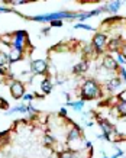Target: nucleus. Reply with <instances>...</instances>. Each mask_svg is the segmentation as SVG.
<instances>
[{"label": "nucleus", "instance_id": "f257e3e1", "mask_svg": "<svg viewBox=\"0 0 126 158\" xmlns=\"http://www.w3.org/2000/svg\"><path fill=\"white\" fill-rule=\"evenodd\" d=\"M83 94L86 99H93L97 94V84L94 81H87L83 87Z\"/></svg>", "mask_w": 126, "mask_h": 158}, {"label": "nucleus", "instance_id": "f03ea898", "mask_svg": "<svg viewBox=\"0 0 126 158\" xmlns=\"http://www.w3.org/2000/svg\"><path fill=\"white\" fill-rule=\"evenodd\" d=\"M10 91H12V94H13L15 99H21V97L23 96V84L19 83V81L12 83V86H10Z\"/></svg>", "mask_w": 126, "mask_h": 158}, {"label": "nucleus", "instance_id": "7ed1b4c3", "mask_svg": "<svg viewBox=\"0 0 126 158\" xmlns=\"http://www.w3.org/2000/svg\"><path fill=\"white\" fill-rule=\"evenodd\" d=\"M32 70L38 74H42L45 70H47V63L42 61V60H38V61H34L32 63Z\"/></svg>", "mask_w": 126, "mask_h": 158}, {"label": "nucleus", "instance_id": "20e7f679", "mask_svg": "<svg viewBox=\"0 0 126 158\" xmlns=\"http://www.w3.org/2000/svg\"><path fill=\"white\" fill-rule=\"evenodd\" d=\"M25 38H26V34H25V32H18L16 39H15V47H16V49H21V48H22V45H23V42H25Z\"/></svg>", "mask_w": 126, "mask_h": 158}, {"label": "nucleus", "instance_id": "39448f33", "mask_svg": "<svg viewBox=\"0 0 126 158\" xmlns=\"http://www.w3.org/2000/svg\"><path fill=\"white\" fill-rule=\"evenodd\" d=\"M93 42H94V45H96L99 49H101V48L104 47V44H106V36L99 34V35H96V38H94Z\"/></svg>", "mask_w": 126, "mask_h": 158}, {"label": "nucleus", "instance_id": "423d86ee", "mask_svg": "<svg viewBox=\"0 0 126 158\" xmlns=\"http://www.w3.org/2000/svg\"><path fill=\"white\" fill-rule=\"evenodd\" d=\"M104 67L109 68V70H114L116 68V61L113 58H110V57H106L104 58Z\"/></svg>", "mask_w": 126, "mask_h": 158}, {"label": "nucleus", "instance_id": "0eeeda50", "mask_svg": "<svg viewBox=\"0 0 126 158\" xmlns=\"http://www.w3.org/2000/svg\"><path fill=\"white\" fill-rule=\"evenodd\" d=\"M117 109H119V113L120 115H126V100L120 102L119 106H117Z\"/></svg>", "mask_w": 126, "mask_h": 158}, {"label": "nucleus", "instance_id": "6e6552de", "mask_svg": "<svg viewBox=\"0 0 126 158\" xmlns=\"http://www.w3.org/2000/svg\"><path fill=\"white\" fill-rule=\"evenodd\" d=\"M42 90H44L45 93H49V91H51V83H49L48 80L42 81Z\"/></svg>", "mask_w": 126, "mask_h": 158}, {"label": "nucleus", "instance_id": "1a4fd4ad", "mask_svg": "<svg viewBox=\"0 0 126 158\" xmlns=\"http://www.w3.org/2000/svg\"><path fill=\"white\" fill-rule=\"evenodd\" d=\"M8 63H9V58H8V55H6V54H3V52H0V65L8 64Z\"/></svg>", "mask_w": 126, "mask_h": 158}, {"label": "nucleus", "instance_id": "9d476101", "mask_svg": "<svg viewBox=\"0 0 126 158\" xmlns=\"http://www.w3.org/2000/svg\"><path fill=\"white\" fill-rule=\"evenodd\" d=\"M119 6H120V3H119V2H113V3H110V5H109V10L116 12V10L119 9Z\"/></svg>", "mask_w": 126, "mask_h": 158}, {"label": "nucleus", "instance_id": "9b49d317", "mask_svg": "<svg viewBox=\"0 0 126 158\" xmlns=\"http://www.w3.org/2000/svg\"><path fill=\"white\" fill-rule=\"evenodd\" d=\"M101 128L104 129V133H106V135L112 132V128H110V125H109V123H106V122H101Z\"/></svg>", "mask_w": 126, "mask_h": 158}, {"label": "nucleus", "instance_id": "f8f14e48", "mask_svg": "<svg viewBox=\"0 0 126 158\" xmlns=\"http://www.w3.org/2000/svg\"><path fill=\"white\" fill-rule=\"evenodd\" d=\"M86 68H87V64H86V63H81V64H78V65L74 68V71H75V73H77V71H84Z\"/></svg>", "mask_w": 126, "mask_h": 158}, {"label": "nucleus", "instance_id": "ddd939ff", "mask_svg": "<svg viewBox=\"0 0 126 158\" xmlns=\"http://www.w3.org/2000/svg\"><path fill=\"white\" fill-rule=\"evenodd\" d=\"M19 57H21V51H19V49H15V51H13V54H12V61L19 60Z\"/></svg>", "mask_w": 126, "mask_h": 158}, {"label": "nucleus", "instance_id": "4468645a", "mask_svg": "<svg viewBox=\"0 0 126 158\" xmlns=\"http://www.w3.org/2000/svg\"><path fill=\"white\" fill-rule=\"evenodd\" d=\"M75 138H78V131H77V129H73L71 133H70V141H73V139H75Z\"/></svg>", "mask_w": 126, "mask_h": 158}, {"label": "nucleus", "instance_id": "2eb2a0df", "mask_svg": "<svg viewBox=\"0 0 126 158\" xmlns=\"http://www.w3.org/2000/svg\"><path fill=\"white\" fill-rule=\"evenodd\" d=\"M119 84H120L119 80H112V81H110V89H117Z\"/></svg>", "mask_w": 126, "mask_h": 158}, {"label": "nucleus", "instance_id": "dca6fc26", "mask_svg": "<svg viewBox=\"0 0 126 158\" xmlns=\"http://www.w3.org/2000/svg\"><path fill=\"white\" fill-rule=\"evenodd\" d=\"M60 158H74V154L73 152H62L60 155Z\"/></svg>", "mask_w": 126, "mask_h": 158}, {"label": "nucleus", "instance_id": "f3484780", "mask_svg": "<svg viewBox=\"0 0 126 158\" xmlns=\"http://www.w3.org/2000/svg\"><path fill=\"white\" fill-rule=\"evenodd\" d=\"M75 28H80V29L83 28V29H88V31H91V29H93L91 26H88V25H83V23H80V25H77Z\"/></svg>", "mask_w": 126, "mask_h": 158}, {"label": "nucleus", "instance_id": "a211bd4d", "mask_svg": "<svg viewBox=\"0 0 126 158\" xmlns=\"http://www.w3.org/2000/svg\"><path fill=\"white\" fill-rule=\"evenodd\" d=\"M73 106H74L77 110H80V107H83V102H77V103H73Z\"/></svg>", "mask_w": 126, "mask_h": 158}, {"label": "nucleus", "instance_id": "6ab92c4d", "mask_svg": "<svg viewBox=\"0 0 126 158\" xmlns=\"http://www.w3.org/2000/svg\"><path fill=\"white\" fill-rule=\"evenodd\" d=\"M51 25H52V26H61L62 23H61V21H52Z\"/></svg>", "mask_w": 126, "mask_h": 158}, {"label": "nucleus", "instance_id": "aec40b11", "mask_svg": "<svg viewBox=\"0 0 126 158\" xmlns=\"http://www.w3.org/2000/svg\"><path fill=\"white\" fill-rule=\"evenodd\" d=\"M119 61H120L122 64H126V58H125L123 55H119Z\"/></svg>", "mask_w": 126, "mask_h": 158}, {"label": "nucleus", "instance_id": "412c9836", "mask_svg": "<svg viewBox=\"0 0 126 158\" xmlns=\"http://www.w3.org/2000/svg\"><path fill=\"white\" fill-rule=\"evenodd\" d=\"M0 106H2V107H5V109H8V103H6L5 100H0Z\"/></svg>", "mask_w": 126, "mask_h": 158}, {"label": "nucleus", "instance_id": "4be33fe9", "mask_svg": "<svg viewBox=\"0 0 126 158\" xmlns=\"http://www.w3.org/2000/svg\"><path fill=\"white\" fill-rule=\"evenodd\" d=\"M23 99H25V100H32L34 97H32L31 94H25V97H23Z\"/></svg>", "mask_w": 126, "mask_h": 158}, {"label": "nucleus", "instance_id": "5701e85b", "mask_svg": "<svg viewBox=\"0 0 126 158\" xmlns=\"http://www.w3.org/2000/svg\"><path fill=\"white\" fill-rule=\"evenodd\" d=\"M0 74H3V71H2V68H0Z\"/></svg>", "mask_w": 126, "mask_h": 158}]
</instances>
